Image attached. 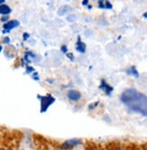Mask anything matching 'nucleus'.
<instances>
[{
    "label": "nucleus",
    "instance_id": "f257e3e1",
    "mask_svg": "<svg viewBox=\"0 0 147 150\" xmlns=\"http://www.w3.org/2000/svg\"><path fill=\"white\" fill-rule=\"evenodd\" d=\"M121 101L133 112L146 116V96L134 89L125 90L121 95Z\"/></svg>",
    "mask_w": 147,
    "mask_h": 150
},
{
    "label": "nucleus",
    "instance_id": "f03ea898",
    "mask_svg": "<svg viewBox=\"0 0 147 150\" xmlns=\"http://www.w3.org/2000/svg\"><path fill=\"white\" fill-rule=\"evenodd\" d=\"M40 100V112H46L49 107L56 101V99L51 94L46 96H38Z\"/></svg>",
    "mask_w": 147,
    "mask_h": 150
},
{
    "label": "nucleus",
    "instance_id": "7ed1b4c3",
    "mask_svg": "<svg viewBox=\"0 0 147 150\" xmlns=\"http://www.w3.org/2000/svg\"><path fill=\"white\" fill-rule=\"evenodd\" d=\"M80 144H81V140H80V139H77V138L68 139V140L65 141L64 143L62 144L61 148L63 150H68V149H71V148L75 147V146H77Z\"/></svg>",
    "mask_w": 147,
    "mask_h": 150
},
{
    "label": "nucleus",
    "instance_id": "20e7f679",
    "mask_svg": "<svg viewBox=\"0 0 147 150\" xmlns=\"http://www.w3.org/2000/svg\"><path fill=\"white\" fill-rule=\"evenodd\" d=\"M20 25V23L18 22L17 20H12V21H9L7 23H5L4 25H3V33L4 34H6V33H9L10 31L12 29L17 27Z\"/></svg>",
    "mask_w": 147,
    "mask_h": 150
},
{
    "label": "nucleus",
    "instance_id": "39448f33",
    "mask_svg": "<svg viewBox=\"0 0 147 150\" xmlns=\"http://www.w3.org/2000/svg\"><path fill=\"white\" fill-rule=\"evenodd\" d=\"M99 89L103 91L104 92H106V94H107V95H111V93L113 91V88L112 86H110V85L104 80H102L101 84L99 86Z\"/></svg>",
    "mask_w": 147,
    "mask_h": 150
},
{
    "label": "nucleus",
    "instance_id": "423d86ee",
    "mask_svg": "<svg viewBox=\"0 0 147 150\" xmlns=\"http://www.w3.org/2000/svg\"><path fill=\"white\" fill-rule=\"evenodd\" d=\"M67 96H68V98L71 100H74V101L79 100L81 99V97H82L81 93L78 91H76V90H71V91H69L68 93H67Z\"/></svg>",
    "mask_w": 147,
    "mask_h": 150
},
{
    "label": "nucleus",
    "instance_id": "0eeeda50",
    "mask_svg": "<svg viewBox=\"0 0 147 150\" xmlns=\"http://www.w3.org/2000/svg\"><path fill=\"white\" fill-rule=\"evenodd\" d=\"M77 52H79L80 53H85L86 52V45L85 42H83L81 38L78 37V40H77V42H76V46Z\"/></svg>",
    "mask_w": 147,
    "mask_h": 150
},
{
    "label": "nucleus",
    "instance_id": "6e6552de",
    "mask_svg": "<svg viewBox=\"0 0 147 150\" xmlns=\"http://www.w3.org/2000/svg\"><path fill=\"white\" fill-rule=\"evenodd\" d=\"M72 10H73L72 6H68V5H66V6H62V7H60V8L58 9L57 14H58L59 16H65V15L70 13V12L72 11Z\"/></svg>",
    "mask_w": 147,
    "mask_h": 150
},
{
    "label": "nucleus",
    "instance_id": "1a4fd4ad",
    "mask_svg": "<svg viewBox=\"0 0 147 150\" xmlns=\"http://www.w3.org/2000/svg\"><path fill=\"white\" fill-rule=\"evenodd\" d=\"M98 7L101 9H112L113 5L109 1H99L98 2Z\"/></svg>",
    "mask_w": 147,
    "mask_h": 150
},
{
    "label": "nucleus",
    "instance_id": "9d476101",
    "mask_svg": "<svg viewBox=\"0 0 147 150\" xmlns=\"http://www.w3.org/2000/svg\"><path fill=\"white\" fill-rule=\"evenodd\" d=\"M11 8H10L8 6L6 5H2V6H0V14H2V15H8L11 13Z\"/></svg>",
    "mask_w": 147,
    "mask_h": 150
},
{
    "label": "nucleus",
    "instance_id": "9b49d317",
    "mask_svg": "<svg viewBox=\"0 0 147 150\" xmlns=\"http://www.w3.org/2000/svg\"><path fill=\"white\" fill-rule=\"evenodd\" d=\"M35 56L36 55L34 54V53H32L31 52H27L25 54V57L23 60H24V62H26V63H29V62H31V61H32L31 59H34Z\"/></svg>",
    "mask_w": 147,
    "mask_h": 150
},
{
    "label": "nucleus",
    "instance_id": "f8f14e48",
    "mask_svg": "<svg viewBox=\"0 0 147 150\" xmlns=\"http://www.w3.org/2000/svg\"><path fill=\"white\" fill-rule=\"evenodd\" d=\"M127 73H129L130 75H133V76H134L136 78L139 77V72L134 66H132L129 70H127Z\"/></svg>",
    "mask_w": 147,
    "mask_h": 150
},
{
    "label": "nucleus",
    "instance_id": "ddd939ff",
    "mask_svg": "<svg viewBox=\"0 0 147 150\" xmlns=\"http://www.w3.org/2000/svg\"><path fill=\"white\" fill-rule=\"evenodd\" d=\"M35 71V69L31 66H26V72L28 73H31V72H34Z\"/></svg>",
    "mask_w": 147,
    "mask_h": 150
},
{
    "label": "nucleus",
    "instance_id": "4468645a",
    "mask_svg": "<svg viewBox=\"0 0 147 150\" xmlns=\"http://www.w3.org/2000/svg\"><path fill=\"white\" fill-rule=\"evenodd\" d=\"M76 19V16H69L68 17H67V20L68 21H71V22H73V21H75Z\"/></svg>",
    "mask_w": 147,
    "mask_h": 150
},
{
    "label": "nucleus",
    "instance_id": "2eb2a0df",
    "mask_svg": "<svg viewBox=\"0 0 147 150\" xmlns=\"http://www.w3.org/2000/svg\"><path fill=\"white\" fill-rule=\"evenodd\" d=\"M61 50H62V52H64V53H67L68 52H67V47H66V45H63L62 47H61Z\"/></svg>",
    "mask_w": 147,
    "mask_h": 150
},
{
    "label": "nucleus",
    "instance_id": "dca6fc26",
    "mask_svg": "<svg viewBox=\"0 0 147 150\" xmlns=\"http://www.w3.org/2000/svg\"><path fill=\"white\" fill-rule=\"evenodd\" d=\"M66 55H67V57H68L71 61H74V55H73V53H71V52L68 53V52H67V53H66Z\"/></svg>",
    "mask_w": 147,
    "mask_h": 150
},
{
    "label": "nucleus",
    "instance_id": "f3484780",
    "mask_svg": "<svg viewBox=\"0 0 147 150\" xmlns=\"http://www.w3.org/2000/svg\"><path fill=\"white\" fill-rule=\"evenodd\" d=\"M23 38H24V40H26V39H28V38H29V34H27V33H25V34L23 35Z\"/></svg>",
    "mask_w": 147,
    "mask_h": 150
},
{
    "label": "nucleus",
    "instance_id": "a211bd4d",
    "mask_svg": "<svg viewBox=\"0 0 147 150\" xmlns=\"http://www.w3.org/2000/svg\"><path fill=\"white\" fill-rule=\"evenodd\" d=\"M88 4H89L88 0H85V1H83V6H87Z\"/></svg>",
    "mask_w": 147,
    "mask_h": 150
},
{
    "label": "nucleus",
    "instance_id": "6ab92c4d",
    "mask_svg": "<svg viewBox=\"0 0 147 150\" xmlns=\"http://www.w3.org/2000/svg\"><path fill=\"white\" fill-rule=\"evenodd\" d=\"M33 78L35 79V80H36V81H38V75H37V73L36 72L34 75H33Z\"/></svg>",
    "mask_w": 147,
    "mask_h": 150
},
{
    "label": "nucleus",
    "instance_id": "aec40b11",
    "mask_svg": "<svg viewBox=\"0 0 147 150\" xmlns=\"http://www.w3.org/2000/svg\"><path fill=\"white\" fill-rule=\"evenodd\" d=\"M116 150H127V148H125V147H119Z\"/></svg>",
    "mask_w": 147,
    "mask_h": 150
},
{
    "label": "nucleus",
    "instance_id": "412c9836",
    "mask_svg": "<svg viewBox=\"0 0 147 150\" xmlns=\"http://www.w3.org/2000/svg\"><path fill=\"white\" fill-rule=\"evenodd\" d=\"M7 19H8V17H7V16H6V17H2V18H1V21H6Z\"/></svg>",
    "mask_w": 147,
    "mask_h": 150
},
{
    "label": "nucleus",
    "instance_id": "4be33fe9",
    "mask_svg": "<svg viewBox=\"0 0 147 150\" xmlns=\"http://www.w3.org/2000/svg\"><path fill=\"white\" fill-rule=\"evenodd\" d=\"M5 42H9V38H8V37H6Z\"/></svg>",
    "mask_w": 147,
    "mask_h": 150
},
{
    "label": "nucleus",
    "instance_id": "5701e85b",
    "mask_svg": "<svg viewBox=\"0 0 147 150\" xmlns=\"http://www.w3.org/2000/svg\"><path fill=\"white\" fill-rule=\"evenodd\" d=\"M2 49H3V48H2V46H1V45H0V52H1V51H2Z\"/></svg>",
    "mask_w": 147,
    "mask_h": 150
},
{
    "label": "nucleus",
    "instance_id": "b1692460",
    "mask_svg": "<svg viewBox=\"0 0 147 150\" xmlns=\"http://www.w3.org/2000/svg\"><path fill=\"white\" fill-rule=\"evenodd\" d=\"M143 17H144V18H146V13H144V14H143Z\"/></svg>",
    "mask_w": 147,
    "mask_h": 150
}]
</instances>
